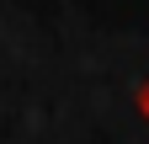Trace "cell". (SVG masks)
<instances>
[{"instance_id":"6da1fadb","label":"cell","mask_w":149,"mask_h":144,"mask_svg":"<svg viewBox=\"0 0 149 144\" xmlns=\"http://www.w3.org/2000/svg\"><path fill=\"white\" fill-rule=\"evenodd\" d=\"M139 112H144V117H149V80H144V85H139Z\"/></svg>"}]
</instances>
